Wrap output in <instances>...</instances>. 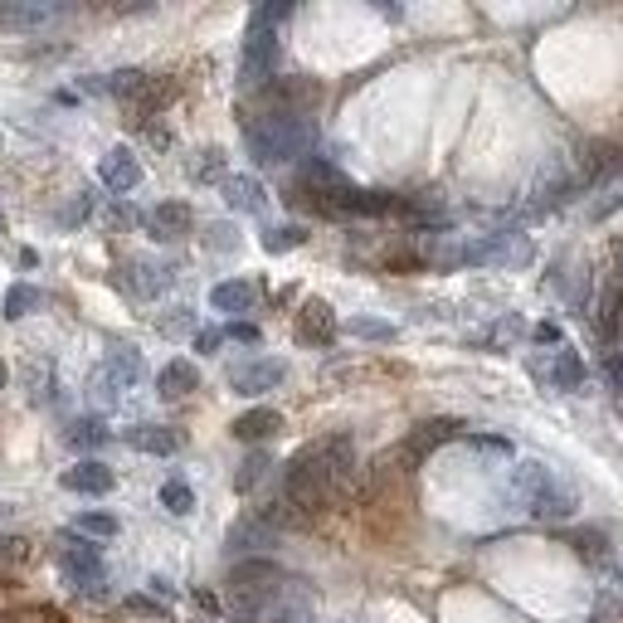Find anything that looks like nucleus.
I'll use <instances>...</instances> for the list:
<instances>
[{"label": "nucleus", "mask_w": 623, "mask_h": 623, "mask_svg": "<svg viewBox=\"0 0 623 623\" xmlns=\"http://www.w3.org/2000/svg\"><path fill=\"white\" fill-rule=\"evenodd\" d=\"M355 473V443L351 434H326L312 439L308 449L292 453L288 478H283V502L292 512H322Z\"/></svg>", "instance_id": "1"}, {"label": "nucleus", "mask_w": 623, "mask_h": 623, "mask_svg": "<svg viewBox=\"0 0 623 623\" xmlns=\"http://www.w3.org/2000/svg\"><path fill=\"white\" fill-rule=\"evenodd\" d=\"M244 147L253 167H283V161H308L316 147V122L302 112H263L244 122Z\"/></svg>", "instance_id": "2"}, {"label": "nucleus", "mask_w": 623, "mask_h": 623, "mask_svg": "<svg viewBox=\"0 0 623 623\" xmlns=\"http://www.w3.org/2000/svg\"><path fill=\"white\" fill-rule=\"evenodd\" d=\"M512 492L521 502V512H531L536 521H565L570 512H575V488L555 473V468L536 463V458H526V463H516L512 473Z\"/></svg>", "instance_id": "3"}, {"label": "nucleus", "mask_w": 623, "mask_h": 623, "mask_svg": "<svg viewBox=\"0 0 623 623\" xmlns=\"http://www.w3.org/2000/svg\"><path fill=\"white\" fill-rule=\"evenodd\" d=\"M292 16V6H259L244 30V54H239V79L249 88H269L273 63H278V24Z\"/></svg>", "instance_id": "4"}, {"label": "nucleus", "mask_w": 623, "mask_h": 623, "mask_svg": "<svg viewBox=\"0 0 623 623\" xmlns=\"http://www.w3.org/2000/svg\"><path fill=\"white\" fill-rule=\"evenodd\" d=\"M54 561L59 570L69 575L73 590H83V594H108V590H98V584L108 580V570H103V551H98V541H88L79 536V531H63L59 536V551H54Z\"/></svg>", "instance_id": "5"}, {"label": "nucleus", "mask_w": 623, "mask_h": 623, "mask_svg": "<svg viewBox=\"0 0 623 623\" xmlns=\"http://www.w3.org/2000/svg\"><path fill=\"white\" fill-rule=\"evenodd\" d=\"M283 380H288V361H278V355H253V361L229 365V390H234V395H249V400L269 395Z\"/></svg>", "instance_id": "6"}, {"label": "nucleus", "mask_w": 623, "mask_h": 623, "mask_svg": "<svg viewBox=\"0 0 623 623\" xmlns=\"http://www.w3.org/2000/svg\"><path fill=\"white\" fill-rule=\"evenodd\" d=\"M171 278H175V273L167 269V263H157V259H127L112 283H118V288L127 292V298L151 302V298H161V292L171 288Z\"/></svg>", "instance_id": "7"}, {"label": "nucleus", "mask_w": 623, "mask_h": 623, "mask_svg": "<svg viewBox=\"0 0 623 623\" xmlns=\"http://www.w3.org/2000/svg\"><path fill=\"white\" fill-rule=\"evenodd\" d=\"M224 545H229V555H253V561H259L263 551H273V545H278V526H269V521H263L259 512H253V516H239L234 526H229Z\"/></svg>", "instance_id": "8"}, {"label": "nucleus", "mask_w": 623, "mask_h": 623, "mask_svg": "<svg viewBox=\"0 0 623 623\" xmlns=\"http://www.w3.org/2000/svg\"><path fill=\"white\" fill-rule=\"evenodd\" d=\"M59 488L63 492H79V498H108V492L118 488V473H112L108 463H98V458H83V463L63 468Z\"/></svg>", "instance_id": "9"}, {"label": "nucleus", "mask_w": 623, "mask_h": 623, "mask_svg": "<svg viewBox=\"0 0 623 623\" xmlns=\"http://www.w3.org/2000/svg\"><path fill=\"white\" fill-rule=\"evenodd\" d=\"M98 181H103L112 195H132V190L142 185V161H137V151L112 147L108 157L98 161Z\"/></svg>", "instance_id": "10"}, {"label": "nucleus", "mask_w": 623, "mask_h": 623, "mask_svg": "<svg viewBox=\"0 0 623 623\" xmlns=\"http://www.w3.org/2000/svg\"><path fill=\"white\" fill-rule=\"evenodd\" d=\"M263 98L273 103V112H308L316 108V98H322V88H316L312 79H273L269 88H263Z\"/></svg>", "instance_id": "11"}, {"label": "nucleus", "mask_w": 623, "mask_h": 623, "mask_svg": "<svg viewBox=\"0 0 623 623\" xmlns=\"http://www.w3.org/2000/svg\"><path fill=\"white\" fill-rule=\"evenodd\" d=\"M147 229L161 244H175V239H185L190 229H195V210H190L185 200H161V205L147 214Z\"/></svg>", "instance_id": "12"}, {"label": "nucleus", "mask_w": 623, "mask_h": 623, "mask_svg": "<svg viewBox=\"0 0 623 623\" xmlns=\"http://www.w3.org/2000/svg\"><path fill=\"white\" fill-rule=\"evenodd\" d=\"M122 439H127V449L151 453V458H171V453H181V443H185V434L171 424H132Z\"/></svg>", "instance_id": "13"}, {"label": "nucleus", "mask_w": 623, "mask_h": 623, "mask_svg": "<svg viewBox=\"0 0 623 623\" xmlns=\"http://www.w3.org/2000/svg\"><path fill=\"white\" fill-rule=\"evenodd\" d=\"M69 10L63 6H40V0H30V6H0V30H49V24H59Z\"/></svg>", "instance_id": "14"}, {"label": "nucleus", "mask_w": 623, "mask_h": 623, "mask_svg": "<svg viewBox=\"0 0 623 623\" xmlns=\"http://www.w3.org/2000/svg\"><path fill=\"white\" fill-rule=\"evenodd\" d=\"M210 308L224 312V316H244L259 308V288L249 283V278H224V283L210 288Z\"/></svg>", "instance_id": "15"}, {"label": "nucleus", "mask_w": 623, "mask_h": 623, "mask_svg": "<svg viewBox=\"0 0 623 623\" xmlns=\"http://www.w3.org/2000/svg\"><path fill=\"white\" fill-rule=\"evenodd\" d=\"M298 336L312 341V346H332L336 341V312L326 308L322 298H308L298 312Z\"/></svg>", "instance_id": "16"}, {"label": "nucleus", "mask_w": 623, "mask_h": 623, "mask_svg": "<svg viewBox=\"0 0 623 623\" xmlns=\"http://www.w3.org/2000/svg\"><path fill=\"white\" fill-rule=\"evenodd\" d=\"M229 434H234L239 443H269V439L283 434V414L269 410V404H259V410L239 414L234 424H229Z\"/></svg>", "instance_id": "17"}, {"label": "nucleus", "mask_w": 623, "mask_h": 623, "mask_svg": "<svg viewBox=\"0 0 623 623\" xmlns=\"http://www.w3.org/2000/svg\"><path fill=\"white\" fill-rule=\"evenodd\" d=\"M220 190H224V205L234 214H263V205H269V190H263L259 175H229Z\"/></svg>", "instance_id": "18"}, {"label": "nucleus", "mask_w": 623, "mask_h": 623, "mask_svg": "<svg viewBox=\"0 0 623 623\" xmlns=\"http://www.w3.org/2000/svg\"><path fill=\"white\" fill-rule=\"evenodd\" d=\"M195 390H200L195 361H167L157 371V395L161 400H185V395H195Z\"/></svg>", "instance_id": "19"}, {"label": "nucleus", "mask_w": 623, "mask_h": 623, "mask_svg": "<svg viewBox=\"0 0 623 623\" xmlns=\"http://www.w3.org/2000/svg\"><path fill=\"white\" fill-rule=\"evenodd\" d=\"M40 302H44V292H40V288H30V283H10V288H6V302H0V316H6V322H24L30 312H40Z\"/></svg>", "instance_id": "20"}, {"label": "nucleus", "mask_w": 623, "mask_h": 623, "mask_svg": "<svg viewBox=\"0 0 623 623\" xmlns=\"http://www.w3.org/2000/svg\"><path fill=\"white\" fill-rule=\"evenodd\" d=\"M112 434L103 429V419H73L69 429H63V443H69L73 453H93V449H103Z\"/></svg>", "instance_id": "21"}, {"label": "nucleus", "mask_w": 623, "mask_h": 623, "mask_svg": "<svg viewBox=\"0 0 623 623\" xmlns=\"http://www.w3.org/2000/svg\"><path fill=\"white\" fill-rule=\"evenodd\" d=\"M103 371L127 390V385H137V380H142L147 365H142V355H137V346H112L108 361H103Z\"/></svg>", "instance_id": "22"}, {"label": "nucleus", "mask_w": 623, "mask_h": 623, "mask_svg": "<svg viewBox=\"0 0 623 623\" xmlns=\"http://www.w3.org/2000/svg\"><path fill=\"white\" fill-rule=\"evenodd\" d=\"M269 473H273V458L263 453V449H253L244 463H239V473H234V492H239V498H249V492L259 488V482L269 478Z\"/></svg>", "instance_id": "23"}, {"label": "nucleus", "mask_w": 623, "mask_h": 623, "mask_svg": "<svg viewBox=\"0 0 623 623\" xmlns=\"http://www.w3.org/2000/svg\"><path fill=\"white\" fill-rule=\"evenodd\" d=\"M312 239V229L308 224H269L263 229V249L269 253H292V249H302Z\"/></svg>", "instance_id": "24"}, {"label": "nucleus", "mask_w": 623, "mask_h": 623, "mask_svg": "<svg viewBox=\"0 0 623 623\" xmlns=\"http://www.w3.org/2000/svg\"><path fill=\"white\" fill-rule=\"evenodd\" d=\"M545 380H551L555 390H580L584 385V361L575 351H555V365L545 371Z\"/></svg>", "instance_id": "25"}, {"label": "nucleus", "mask_w": 623, "mask_h": 623, "mask_svg": "<svg viewBox=\"0 0 623 623\" xmlns=\"http://www.w3.org/2000/svg\"><path fill=\"white\" fill-rule=\"evenodd\" d=\"M458 434H463V424H458V419H434V424H424V429H419V434L410 439V449H414V453H434L443 439H458Z\"/></svg>", "instance_id": "26"}, {"label": "nucleus", "mask_w": 623, "mask_h": 623, "mask_svg": "<svg viewBox=\"0 0 623 623\" xmlns=\"http://www.w3.org/2000/svg\"><path fill=\"white\" fill-rule=\"evenodd\" d=\"M73 531L88 536V541H108V536H118V531H122V521L112 512H79V516H73Z\"/></svg>", "instance_id": "27"}, {"label": "nucleus", "mask_w": 623, "mask_h": 623, "mask_svg": "<svg viewBox=\"0 0 623 623\" xmlns=\"http://www.w3.org/2000/svg\"><path fill=\"white\" fill-rule=\"evenodd\" d=\"M190 175H195V181H229V157H224V151L220 147H205V151H200V157L195 161H190Z\"/></svg>", "instance_id": "28"}, {"label": "nucleus", "mask_w": 623, "mask_h": 623, "mask_svg": "<svg viewBox=\"0 0 623 623\" xmlns=\"http://www.w3.org/2000/svg\"><path fill=\"white\" fill-rule=\"evenodd\" d=\"M161 506H167L171 516H190V512H195V488L181 482V478H167V482H161Z\"/></svg>", "instance_id": "29"}, {"label": "nucleus", "mask_w": 623, "mask_h": 623, "mask_svg": "<svg viewBox=\"0 0 623 623\" xmlns=\"http://www.w3.org/2000/svg\"><path fill=\"white\" fill-rule=\"evenodd\" d=\"M351 336H361V341H395L400 336V326L395 322H380V316H351V322H341Z\"/></svg>", "instance_id": "30"}, {"label": "nucleus", "mask_w": 623, "mask_h": 623, "mask_svg": "<svg viewBox=\"0 0 623 623\" xmlns=\"http://www.w3.org/2000/svg\"><path fill=\"white\" fill-rule=\"evenodd\" d=\"M623 288H604V298H600V332L614 341L619 336V326H623Z\"/></svg>", "instance_id": "31"}, {"label": "nucleus", "mask_w": 623, "mask_h": 623, "mask_svg": "<svg viewBox=\"0 0 623 623\" xmlns=\"http://www.w3.org/2000/svg\"><path fill=\"white\" fill-rule=\"evenodd\" d=\"M88 214H93V190H79V195H73L69 205L59 210V224H63V229H73V224H83Z\"/></svg>", "instance_id": "32"}, {"label": "nucleus", "mask_w": 623, "mask_h": 623, "mask_svg": "<svg viewBox=\"0 0 623 623\" xmlns=\"http://www.w3.org/2000/svg\"><path fill=\"white\" fill-rule=\"evenodd\" d=\"M205 244H210L214 253H234V249H239V229H234V224H210V229H205Z\"/></svg>", "instance_id": "33"}, {"label": "nucleus", "mask_w": 623, "mask_h": 623, "mask_svg": "<svg viewBox=\"0 0 623 623\" xmlns=\"http://www.w3.org/2000/svg\"><path fill=\"white\" fill-rule=\"evenodd\" d=\"M30 555V545H24V536H16V531H0V561L6 565H16Z\"/></svg>", "instance_id": "34"}, {"label": "nucleus", "mask_w": 623, "mask_h": 623, "mask_svg": "<svg viewBox=\"0 0 623 623\" xmlns=\"http://www.w3.org/2000/svg\"><path fill=\"white\" fill-rule=\"evenodd\" d=\"M161 332H167V336H190V341H195V316H190V312L181 308V316H167V322H161Z\"/></svg>", "instance_id": "35"}, {"label": "nucleus", "mask_w": 623, "mask_h": 623, "mask_svg": "<svg viewBox=\"0 0 623 623\" xmlns=\"http://www.w3.org/2000/svg\"><path fill=\"white\" fill-rule=\"evenodd\" d=\"M224 336H229V341H244V346H259V336H263V332H259L253 322H229V326H224Z\"/></svg>", "instance_id": "36"}, {"label": "nucleus", "mask_w": 623, "mask_h": 623, "mask_svg": "<svg viewBox=\"0 0 623 623\" xmlns=\"http://www.w3.org/2000/svg\"><path fill=\"white\" fill-rule=\"evenodd\" d=\"M127 609H132V614H151V619H167V604L147 600V594H132V600H127Z\"/></svg>", "instance_id": "37"}, {"label": "nucleus", "mask_w": 623, "mask_h": 623, "mask_svg": "<svg viewBox=\"0 0 623 623\" xmlns=\"http://www.w3.org/2000/svg\"><path fill=\"white\" fill-rule=\"evenodd\" d=\"M220 341H224L220 326H205V332H195V351L200 355H214V351H220Z\"/></svg>", "instance_id": "38"}, {"label": "nucleus", "mask_w": 623, "mask_h": 623, "mask_svg": "<svg viewBox=\"0 0 623 623\" xmlns=\"http://www.w3.org/2000/svg\"><path fill=\"white\" fill-rule=\"evenodd\" d=\"M604 375H609V385H614V390H623V351L604 355Z\"/></svg>", "instance_id": "39"}, {"label": "nucleus", "mask_w": 623, "mask_h": 623, "mask_svg": "<svg viewBox=\"0 0 623 623\" xmlns=\"http://www.w3.org/2000/svg\"><path fill=\"white\" fill-rule=\"evenodd\" d=\"M147 584H151V594H161V600H171V594H175V584L167 575H151Z\"/></svg>", "instance_id": "40"}, {"label": "nucleus", "mask_w": 623, "mask_h": 623, "mask_svg": "<svg viewBox=\"0 0 623 623\" xmlns=\"http://www.w3.org/2000/svg\"><path fill=\"white\" fill-rule=\"evenodd\" d=\"M195 604H200V609H210V614L220 609V600H214V594H205V590H195Z\"/></svg>", "instance_id": "41"}, {"label": "nucleus", "mask_w": 623, "mask_h": 623, "mask_svg": "<svg viewBox=\"0 0 623 623\" xmlns=\"http://www.w3.org/2000/svg\"><path fill=\"white\" fill-rule=\"evenodd\" d=\"M6 380H10V365H6V361H0V390H6Z\"/></svg>", "instance_id": "42"}, {"label": "nucleus", "mask_w": 623, "mask_h": 623, "mask_svg": "<svg viewBox=\"0 0 623 623\" xmlns=\"http://www.w3.org/2000/svg\"><path fill=\"white\" fill-rule=\"evenodd\" d=\"M0 234H6V210H0Z\"/></svg>", "instance_id": "43"}, {"label": "nucleus", "mask_w": 623, "mask_h": 623, "mask_svg": "<svg viewBox=\"0 0 623 623\" xmlns=\"http://www.w3.org/2000/svg\"><path fill=\"white\" fill-rule=\"evenodd\" d=\"M619 273H623V244H619Z\"/></svg>", "instance_id": "44"}]
</instances>
